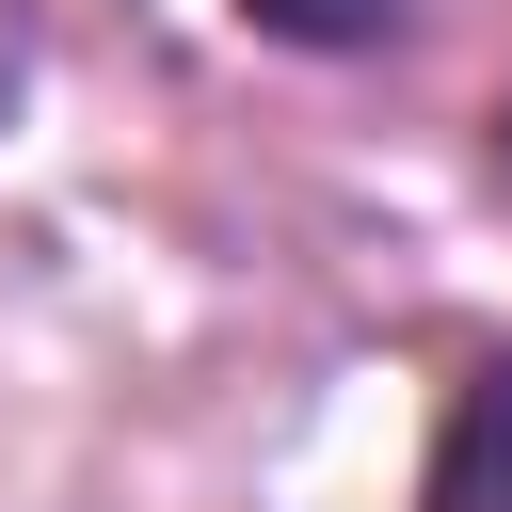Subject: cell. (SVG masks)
I'll list each match as a JSON object with an SVG mask.
<instances>
[{
	"instance_id": "obj_3",
	"label": "cell",
	"mask_w": 512,
	"mask_h": 512,
	"mask_svg": "<svg viewBox=\"0 0 512 512\" xmlns=\"http://www.w3.org/2000/svg\"><path fill=\"white\" fill-rule=\"evenodd\" d=\"M480 144H496V176H512V80H496V128H480Z\"/></svg>"
},
{
	"instance_id": "obj_2",
	"label": "cell",
	"mask_w": 512,
	"mask_h": 512,
	"mask_svg": "<svg viewBox=\"0 0 512 512\" xmlns=\"http://www.w3.org/2000/svg\"><path fill=\"white\" fill-rule=\"evenodd\" d=\"M400 16H416V0H240V32H272V48H320V64H336V48H384Z\"/></svg>"
},
{
	"instance_id": "obj_1",
	"label": "cell",
	"mask_w": 512,
	"mask_h": 512,
	"mask_svg": "<svg viewBox=\"0 0 512 512\" xmlns=\"http://www.w3.org/2000/svg\"><path fill=\"white\" fill-rule=\"evenodd\" d=\"M416 512H512V352H480L432 416V464H416Z\"/></svg>"
},
{
	"instance_id": "obj_4",
	"label": "cell",
	"mask_w": 512,
	"mask_h": 512,
	"mask_svg": "<svg viewBox=\"0 0 512 512\" xmlns=\"http://www.w3.org/2000/svg\"><path fill=\"white\" fill-rule=\"evenodd\" d=\"M0 112H16V32H0Z\"/></svg>"
}]
</instances>
